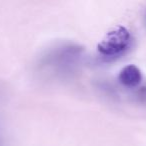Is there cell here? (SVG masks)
Instances as JSON below:
<instances>
[{
    "label": "cell",
    "mask_w": 146,
    "mask_h": 146,
    "mask_svg": "<svg viewBox=\"0 0 146 146\" xmlns=\"http://www.w3.org/2000/svg\"><path fill=\"white\" fill-rule=\"evenodd\" d=\"M83 52L84 49L77 44H61L47 51L41 59V64L52 68L55 72L66 73L78 66Z\"/></svg>",
    "instance_id": "6da1fadb"
},
{
    "label": "cell",
    "mask_w": 146,
    "mask_h": 146,
    "mask_svg": "<svg viewBox=\"0 0 146 146\" xmlns=\"http://www.w3.org/2000/svg\"><path fill=\"white\" fill-rule=\"evenodd\" d=\"M131 35L124 26H116L109 30L97 45L98 52L104 57H114L123 53L128 48Z\"/></svg>",
    "instance_id": "7a4b0ae2"
},
{
    "label": "cell",
    "mask_w": 146,
    "mask_h": 146,
    "mask_svg": "<svg viewBox=\"0 0 146 146\" xmlns=\"http://www.w3.org/2000/svg\"><path fill=\"white\" fill-rule=\"evenodd\" d=\"M118 79L126 87H135L141 82L142 75L135 65H127L120 71Z\"/></svg>",
    "instance_id": "3957f363"
}]
</instances>
